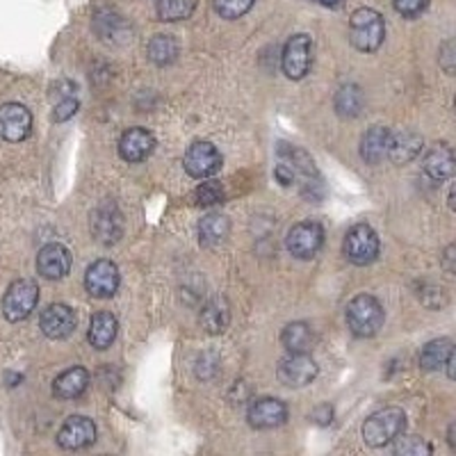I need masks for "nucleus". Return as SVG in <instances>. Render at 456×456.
<instances>
[{"label":"nucleus","instance_id":"nucleus-23","mask_svg":"<svg viewBox=\"0 0 456 456\" xmlns=\"http://www.w3.org/2000/svg\"><path fill=\"white\" fill-rule=\"evenodd\" d=\"M281 342L283 347L290 354H306L313 349V342H315V333L308 327L306 322H292L281 333Z\"/></svg>","mask_w":456,"mask_h":456},{"label":"nucleus","instance_id":"nucleus-7","mask_svg":"<svg viewBox=\"0 0 456 456\" xmlns=\"http://www.w3.org/2000/svg\"><path fill=\"white\" fill-rule=\"evenodd\" d=\"M183 167L190 176L201 181V178L215 176L222 169V156H219L217 146L210 142H194L183 158Z\"/></svg>","mask_w":456,"mask_h":456},{"label":"nucleus","instance_id":"nucleus-17","mask_svg":"<svg viewBox=\"0 0 456 456\" xmlns=\"http://www.w3.org/2000/svg\"><path fill=\"white\" fill-rule=\"evenodd\" d=\"M92 228H94V235H96V240H99L101 244H114L121 238V231H124L119 210H117L112 203L101 206L99 210L94 213Z\"/></svg>","mask_w":456,"mask_h":456},{"label":"nucleus","instance_id":"nucleus-9","mask_svg":"<svg viewBox=\"0 0 456 456\" xmlns=\"http://www.w3.org/2000/svg\"><path fill=\"white\" fill-rule=\"evenodd\" d=\"M311 37L295 35L285 44L283 55H281V67L290 80H301L311 69Z\"/></svg>","mask_w":456,"mask_h":456},{"label":"nucleus","instance_id":"nucleus-12","mask_svg":"<svg viewBox=\"0 0 456 456\" xmlns=\"http://www.w3.org/2000/svg\"><path fill=\"white\" fill-rule=\"evenodd\" d=\"M94 441H96V427L85 415H71L57 431V445L62 450H83Z\"/></svg>","mask_w":456,"mask_h":456},{"label":"nucleus","instance_id":"nucleus-3","mask_svg":"<svg viewBox=\"0 0 456 456\" xmlns=\"http://www.w3.org/2000/svg\"><path fill=\"white\" fill-rule=\"evenodd\" d=\"M406 413L397 406H386L365 420L363 438L370 447H384L393 443L397 436L404 434Z\"/></svg>","mask_w":456,"mask_h":456},{"label":"nucleus","instance_id":"nucleus-31","mask_svg":"<svg viewBox=\"0 0 456 456\" xmlns=\"http://www.w3.org/2000/svg\"><path fill=\"white\" fill-rule=\"evenodd\" d=\"M256 0H215V12H217L222 19L228 21H235L240 16H244L247 12L254 7Z\"/></svg>","mask_w":456,"mask_h":456},{"label":"nucleus","instance_id":"nucleus-8","mask_svg":"<svg viewBox=\"0 0 456 456\" xmlns=\"http://www.w3.org/2000/svg\"><path fill=\"white\" fill-rule=\"evenodd\" d=\"M317 363L306 354H290L285 356L279 363V370H276V377L283 386L288 388H304L311 381H315L317 377Z\"/></svg>","mask_w":456,"mask_h":456},{"label":"nucleus","instance_id":"nucleus-26","mask_svg":"<svg viewBox=\"0 0 456 456\" xmlns=\"http://www.w3.org/2000/svg\"><path fill=\"white\" fill-rule=\"evenodd\" d=\"M149 57L151 62H156L158 67H167V64L176 62L178 42L171 35H156L149 42Z\"/></svg>","mask_w":456,"mask_h":456},{"label":"nucleus","instance_id":"nucleus-19","mask_svg":"<svg viewBox=\"0 0 456 456\" xmlns=\"http://www.w3.org/2000/svg\"><path fill=\"white\" fill-rule=\"evenodd\" d=\"M117 333H119L117 317L108 311H101L92 317V322H89L87 340L94 349H108L110 345L117 340Z\"/></svg>","mask_w":456,"mask_h":456},{"label":"nucleus","instance_id":"nucleus-32","mask_svg":"<svg viewBox=\"0 0 456 456\" xmlns=\"http://www.w3.org/2000/svg\"><path fill=\"white\" fill-rule=\"evenodd\" d=\"M194 199H197L199 206H215V203L224 201V187L219 185L217 181L201 183L194 192Z\"/></svg>","mask_w":456,"mask_h":456},{"label":"nucleus","instance_id":"nucleus-28","mask_svg":"<svg viewBox=\"0 0 456 456\" xmlns=\"http://www.w3.org/2000/svg\"><path fill=\"white\" fill-rule=\"evenodd\" d=\"M197 7V0H158V16L160 21H183L190 19Z\"/></svg>","mask_w":456,"mask_h":456},{"label":"nucleus","instance_id":"nucleus-6","mask_svg":"<svg viewBox=\"0 0 456 456\" xmlns=\"http://www.w3.org/2000/svg\"><path fill=\"white\" fill-rule=\"evenodd\" d=\"M322 244H324V228L317 222H299L288 231L285 247L295 258L311 260L320 254Z\"/></svg>","mask_w":456,"mask_h":456},{"label":"nucleus","instance_id":"nucleus-33","mask_svg":"<svg viewBox=\"0 0 456 456\" xmlns=\"http://www.w3.org/2000/svg\"><path fill=\"white\" fill-rule=\"evenodd\" d=\"M393 5L404 19H415L429 7V0H393Z\"/></svg>","mask_w":456,"mask_h":456},{"label":"nucleus","instance_id":"nucleus-13","mask_svg":"<svg viewBox=\"0 0 456 456\" xmlns=\"http://www.w3.org/2000/svg\"><path fill=\"white\" fill-rule=\"evenodd\" d=\"M37 272L44 279H64L71 272V251L57 242L44 244L39 254H37Z\"/></svg>","mask_w":456,"mask_h":456},{"label":"nucleus","instance_id":"nucleus-14","mask_svg":"<svg viewBox=\"0 0 456 456\" xmlns=\"http://www.w3.org/2000/svg\"><path fill=\"white\" fill-rule=\"evenodd\" d=\"M247 420L254 429H274L288 420V406L276 397H260L247 411Z\"/></svg>","mask_w":456,"mask_h":456},{"label":"nucleus","instance_id":"nucleus-34","mask_svg":"<svg viewBox=\"0 0 456 456\" xmlns=\"http://www.w3.org/2000/svg\"><path fill=\"white\" fill-rule=\"evenodd\" d=\"M76 110H78V99H76L73 94H69V96H62L60 103L55 105V110H53V119L55 121L71 119L73 114H76Z\"/></svg>","mask_w":456,"mask_h":456},{"label":"nucleus","instance_id":"nucleus-25","mask_svg":"<svg viewBox=\"0 0 456 456\" xmlns=\"http://www.w3.org/2000/svg\"><path fill=\"white\" fill-rule=\"evenodd\" d=\"M452 352H454V340H452V338H438V340L427 342L425 349L420 352V358H418V361H420V368L429 370V372L441 370Z\"/></svg>","mask_w":456,"mask_h":456},{"label":"nucleus","instance_id":"nucleus-37","mask_svg":"<svg viewBox=\"0 0 456 456\" xmlns=\"http://www.w3.org/2000/svg\"><path fill=\"white\" fill-rule=\"evenodd\" d=\"M454 363H456V358H454V352H452L450 356H447V361H445V365H447V377H450V379L456 377V374H454Z\"/></svg>","mask_w":456,"mask_h":456},{"label":"nucleus","instance_id":"nucleus-10","mask_svg":"<svg viewBox=\"0 0 456 456\" xmlns=\"http://www.w3.org/2000/svg\"><path fill=\"white\" fill-rule=\"evenodd\" d=\"M85 288L92 297L96 299H108L117 292L119 288V270L112 260H96L87 267V274H85Z\"/></svg>","mask_w":456,"mask_h":456},{"label":"nucleus","instance_id":"nucleus-27","mask_svg":"<svg viewBox=\"0 0 456 456\" xmlns=\"http://www.w3.org/2000/svg\"><path fill=\"white\" fill-rule=\"evenodd\" d=\"M228 306L224 299L210 301L201 313V324L208 333H222L228 327Z\"/></svg>","mask_w":456,"mask_h":456},{"label":"nucleus","instance_id":"nucleus-30","mask_svg":"<svg viewBox=\"0 0 456 456\" xmlns=\"http://www.w3.org/2000/svg\"><path fill=\"white\" fill-rule=\"evenodd\" d=\"M431 445L425 443L422 438L418 436H397L395 438V454H402V456H422V454H431Z\"/></svg>","mask_w":456,"mask_h":456},{"label":"nucleus","instance_id":"nucleus-15","mask_svg":"<svg viewBox=\"0 0 456 456\" xmlns=\"http://www.w3.org/2000/svg\"><path fill=\"white\" fill-rule=\"evenodd\" d=\"M39 327L51 340H64L76 331V313L67 304H51L39 317Z\"/></svg>","mask_w":456,"mask_h":456},{"label":"nucleus","instance_id":"nucleus-36","mask_svg":"<svg viewBox=\"0 0 456 456\" xmlns=\"http://www.w3.org/2000/svg\"><path fill=\"white\" fill-rule=\"evenodd\" d=\"M331 418H333V409L329 404H322L313 411V420H315L317 425H329Z\"/></svg>","mask_w":456,"mask_h":456},{"label":"nucleus","instance_id":"nucleus-24","mask_svg":"<svg viewBox=\"0 0 456 456\" xmlns=\"http://www.w3.org/2000/svg\"><path fill=\"white\" fill-rule=\"evenodd\" d=\"M231 231V222H228L226 215H206L199 224V242L201 247H215V244L224 242Z\"/></svg>","mask_w":456,"mask_h":456},{"label":"nucleus","instance_id":"nucleus-5","mask_svg":"<svg viewBox=\"0 0 456 456\" xmlns=\"http://www.w3.org/2000/svg\"><path fill=\"white\" fill-rule=\"evenodd\" d=\"M39 301V288L32 279H19L7 288L3 297V315L10 322H23L32 315Z\"/></svg>","mask_w":456,"mask_h":456},{"label":"nucleus","instance_id":"nucleus-21","mask_svg":"<svg viewBox=\"0 0 456 456\" xmlns=\"http://www.w3.org/2000/svg\"><path fill=\"white\" fill-rule=\"evenodd\" d=\"M454 153H452L450 146H436L425 156V174L436 183H443L454 174Z\"/></svg>","mask_w":456,"mask_h":456},{"label":"nucleus","instance_id":"nucleus-35","mask_svg":"<svg viewBox=\"0 0 456 456\" xmlns=\"http://www.w3.org/2000/svg\"><path fill=\"white\" fill-rule=\"evenodd\" d=\"M274 176L283 187H290L292 183L297 181V174H295V169H292L290 162H281V165H276Z\"/></svg>","mask_w":456,"mask_h":456},{"label":"nucleus","instance_id":"nucleus-20","mask_svg":"<svg viewBox=\"0 0 456 456\" xmlns=\"http://www.w3.org/2000/svg\"><path fill=\"white\" fill-rule=\"evenodd\" d=\"M89 372L85 368L64 370L53 384V395L57 399H78L87 390Z\"/></svg>","mask_w":456,"mask_h":456},{"label":"nucleus","instance_id":"nucleus-2","mask_svg":"<svg viewBox=\"0 0 456 456\" xmlns=\"http://www.w3.org/2000/svg\"><path fill=\"white\" fill-rule=\"evenodd\" d=\"M345 320L356 338H372L384 327V308L372 295H358L347 304Z\"/></svg>","mask_w":456,"mask_h":456},{"label":"nucleus","instance_id":"nucleus-16","mask_svg":"<svg viewBox=\"0 0 456 456\" xmlns=\"http://www.w3.org/2000/svg\"><path fill=\"white\" fill-rule=\"evenodd\" d=\"M156 149V137L146 128H128L119 140V156L126 162H142Z\"/></svg>","mask_w":456,"mask_h":456},{"label":"nucleus","instance_id":"nucleus-38","mask_svg":"<svg viewBox=\"0 0 456 456\" xmlns=\"http://www.w3.org/2000/svg\"><path fill=\"white\" fill-rule=\"evenodd\" d=\"M342 3L345 0H320V5L329 7V10H338V7H342Z\"/></svg>","mask_w":456,"mask_h":456},{"label":"nucleus","instance_id":"nucleus-11","mask_svg":"<svg viewBox=\"0 0 456 456\" xmlns=\"http://www.w3.org/2000/svg\"><path fill=\"white\" fill-rule=\"evenodd\" d=\"M32 133V114L21 103L0 105V137L5 142H23Z\"/></svg>","mask_w":456,"mask_h":456},{"label":"nucleus","instance_id":"nucleus-18","mask_svg":"<svg viewBox=\"0 0 456 456\" xmlns=\"http://www.w3.org/2000/svg\"><path fill=\"white\" fill-rule=\"evenodd\" d=\"M422 151V137L413 130H402L397 135L388 137V153L386 156L395 162V165H406V162L415 160Z\"/></svg>","mask_w":456,"mask_h":456},{"label":"nucleus","instance_id":"nucleus-29","mask_svg":"<svg viewBox=\"0 0 456 456\" xmlns=\"http://www.w3.org/2000/svg\"><path fill=\"white\" fill-rule=\"evenodd\" d=\"M363 108V94L356 85H347V87H342L336 96V110L340 117H356Z\"/></svg>","mask_w":456,"mask_h":456},{"label":"nucleus","instance_id":"nucleus-4","mask_svg":"<svg viewBox=\"0 0 456 456\" xmlns=\"http://www.w3.org/2000/svg\"><path fill=\"white\" fill-rule=\"evenodd\" d=\"M379 251H381V242H379V235L374 233V228L368 224H356L347 231V238L342 242V254L349 263L354 265H370L379 258Z\"/></svg>","mask_w":456,"mask_h":456},{"label":"nucleus","instance_id":"nucleus-1","mask_svg":"<svg viewBox=\"0 0 456 456\" xmlns=\"http://www.w3.org/2000/svg\"><path fill=\"white\" fill-rule=\"evenodd\" d=\"M386 37V23L384 16L379 14L377 10L370 7H361L352 14L349 19V42L354 48L361 53H374Z\"/></svg>","mask_w":456,"mask_h":456},{"label":"nucleus","instance_id":"nucleus-22","mask_svg":"<svg viewBox=\"0 0 456 456\" xmlns=\"http://www.w3.org/2000/svg\"><path fill=\"white\" fill-rule=\"evenodd\" d=\"M388 128L372 126L363 135V140H361V158L368 165H379L386 158V153H388Z\"/></svg>","mask_w":456,"mask_h":456}]
</instances>
